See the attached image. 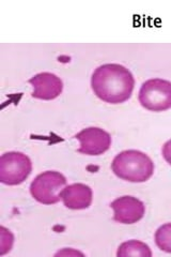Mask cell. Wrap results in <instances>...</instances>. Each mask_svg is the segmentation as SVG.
<instances>
[{
    "mask_svg": "<svg viewBox=\"0 0 171 257\" xmlns=\"http://www.w3.org/2000/svg\"><path fill=\"white\" fill-rule=\"evenodd\" d=\"M135 78L132 72L119 63L97 67L91 76V87L97 98L111 104L123 103L131 98Z\"/></svg>",
    "mask_w": 171,
    "mask_h": 257,
    "instance_id": "6da1fadb",
    "label": "cell"
},
{
    "mask_svg": "<svg viewBox=\"0 0 171 257\" xmlns=\"http://www.w3.org/2000/svg\"><path fill=\"white\" fill-rule=\"evenodd\" d=\"M111 170L119 178L129 182H144L154 173L152 159L140 150L121 151L113 159Z\"/></svg>",
    "mask_w": 171,
    "mask_h": 257,
    "instance_id": "7a4b0ae2",
    "label": "cell"
},
{
    "mask_svg": "<svg viewBox=\"0 0 171 257\" xmlns=\"http://www.w3.org/2000/svg\"><path fill=\"white\" fill-rule=\"evenodd\" d=\"M67 187V178L61 173L47 171L38 175L30 184L32 197L39 203L53 205L61 199V193Z\"/></svg>",
    "mask_w": 171,
    "mask_h": 257,
    "instance_id": "3957f363",
    "label": "cell"
},
{
    "mask_svg": "<svg viewBox=\"0 0 171 257\" xmlns=\"http://www.w3.org/2000/svg\"><path fill=\"white\" fill-rule=\"evenodd\" d=\"M31 171V160L23 152L9 151L0 158V181L4 184L18 186L28 178Z\"/></svg>",
    "mask_w": 171,
    "mask_h": 257,
    "instance_id": "277c9868",
    "label": "cell"
},
{
    "mask_svg": "<svg viewBox=\"0 0 171 257\" xmlns=\"http://www.w3.org/2000/svg\"><path fill=\"white\" fill-rule=\"evenodd\" d=\"M141 105L152 111H162L171 107V82L162 78L145 80L139 90Z\"/></svg>",
    "mask_w": 171,
    "mask_h": 257,
    "instance_id": "5b68a950",
    "label": "cell"
},
{
    "mask_svg": "<svg viewBox=\"0 0 171 257\" xmlns=\"http://www.w3.org/2000/svg\"><path fill=\"white\" fill-rule=\"evenodd\" d=\"M74 138L79 141L78 152L87 156H100L111 146L110 134L97 126H89L78 132Z\"/></svg>",
    "mask_w": 171,
    "mask_h": 257,
    "instance_id": "8992f818",
    "label": "cell"
},
{
    "mask_svg": "<svg viewBox=\"0 0 171 257\" xmlns=\"http://www.w3.org/2000/svg\"><path fill=\"white\" fill-rule=\"evenodd\" d=\"M113 209V220L122 224H134L140 221L145 212L143 202L137 197L124 195L111 202Z\"/></svg>",
    "mask_w": 171,
    "mask_h": 257,
    "instance_id": "52a82bcc",
    "label": "cell"
},
{
    "mask_svg": "<svg viewBox=\"0 0 171 257\" xmlns=\"http://www.w3.org/2000/svg\"><path fill=\"white\" fill-rule=\"evenodd\" d=\"M34 87L31 95L41 100H53L60 95L63 89V83L60 77L51 72H41L29 79Z\"/></svg>",
    "mask_w": 171,
    "mask_h": 257,
    "instance_id": "ba28073f",
    "label": "cell"
},
{
    "mask_svg": "<svg viewBox=\"0 0 171 257\" xmlns=\"http://www.w3.org/2000/svg\"><path fill=\"white\" fill-rule=\"evenodd\" d=\"M92 189L84 183L70 184L61 193V199L64 206L72 210L89 208L92 203Z\"/></svg>",
    "mask_w": 171,
    "mask_h": 257,
    "instance_id": "9c48e42d",
    "label": "cell"
},
{
    "mask_svg": "<svg viewBox=\"0 0 171 257\" xmlns=\"http://www.w3.org/2000/svg\"><path fill=\"white\" fill-rule=\"evenodd\" d=\"M117 256H143L151 257L152 251L148 244L139 240H128L119 245Z\"/></svg>",
    "mask_w": 171,
    "mask_h": 257,
    "instance_id": "30bf717a",
    "label": "cell"
},
{
    "mask_svg": "<svg viewBox=\"0 0 171 257\" xmlns=\"http://www.w3.org/2000/svg\"><path fill=\"white\" fill-rule=\"evenodd\" d=\"M154 239L161 251L171 253V223H166L159 226L155 231Z\"/></svg>",
    "mask_w": 171,
    "mask_h": 257,
    "instance_id": "8fae6325",
    "label": "cell"
},
{
    "mask_svg": "<svg viewBox=\"0 0 171 257\" xmlns=\"http://www.w3.org/2000/svg\"><path fill=\"white\" fill-rule=\"evenodd\" d=\"M161 154L164 159L167 161V163L171 165V140L167 141L161 149Z\"/></svg>",
    "mask_w": 171,
    "mask_h": 257,
    "instance_id": "7c38bea8",
    "label": "cell"
}]
</instances>
